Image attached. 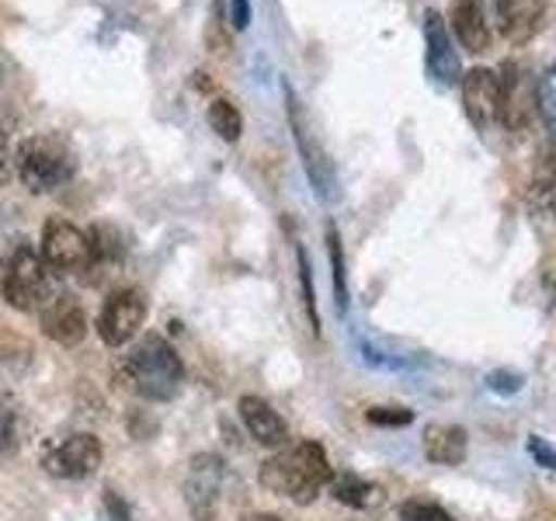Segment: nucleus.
Here are the masks:
<instances>
[{
  "instance_id": "obj_5",
  "label": "nucleus",
  "mask_w": 556,
  "mask_h": 521,
  "mask_svg": "<svg viewBox=\"0 0 556 521\" xmlns=\"http://www.w3.org/2000/svg\"><path fill=\"white\" fill-rule=\"evenodd\" d=\"M101 456L104 452L94 434L74 431V434H60V439H49L39 452V462L56 480H87L91 473H98Z\"/></svg>"
},
{
  "instance_id": "obj_4",
  "label": "nucleus",
  "mask_w": 556,
  "mask_h": 521,
  "mask_svg": "<svg viewBox=\"0 0 556 521\" xmlns=\"http://www.w3.org/2000/svg\"><path fill=\"white\" fill-rule=\"evenodd\" d=\"M14 167H17V178L25 181V188L42 195V191H56L74 178L77 156L66 147V139L42 132V136H28L25 143L17 147Z\"/></svg>"
},
{
  "instance_id": "obj_25",
  "label": "nucleus",
  "mask_w": 556,
  "mask_h": 521,
  "mask_svg": "<svg viewBox=\"0 0 556 521\" xmlns=\"http://www.w3.org/2000/svg\"><path fill=\"white\" fill-rule=\"evenodd\" d=\"M486 390L501 393V396H511V393L521 390V376L518 372H491V376H486Z\"/></svg>"
},
{
  "instance_id": "obj_20",
  "label": "nucleus",
  "mask_w": 556,
  "mask_h": 521,
  "mask_svg": "<svg viewBox=\"0 0 556 521\" xmlns=\"http://www.w3.org/2000/svg\"><path fill=\"white\" fill-rule=\"evenodd\" d=\"M208 126H213V132H219L226 143H237L243 132V118L237 112V104L230 98H216L208 104Z\"/></svg>"
},
{
  "instance_id": "obj_14",
  "label": "nucleus",
  "mask_w": 556,
  "mask_h": 521,
  "mask_svg": "<svg viewBox=\"0 0 556 521\" xmlns=\"http://www.w3.org/2000/svg\"><path fill=\"white\" fill-rule=\"evenodd\" d=\"M494 4H497L501 35L515 46L529 42L546 17V0H494Z\"/></svg>"
},
{
  "instance_id": "obj_29",
  "label": "nucleus",
  "mask_w": 556,
  "mask_h": 521,
  "mask_svg": "<svg viewBox=\"0 0 556 521\" xmlns=\"http://www.w3.org/2000/svg\"><path fill=\"white\" fill-rule=\"evenodd\" d=\"M240 521H282V518H275V514H248V518H240Z\"/></svg>"
},
{
  "instance_id": "obj_15",
  "label": "nucleus",
  "mask_w": 556,
  "mask_h": 521,
  "mask_svg": "<svg viewBox=\"0 0 556 521\" xmlns=\"http://www.w3.org/2000/svg\"><path fill=\"white\" fill-rule=\"evenodd\" d=\"M448 22H452V31H456V39L466 52L483 56V52L491 49V25H486V14H483L480 0H456Z\"/></svg>"
},
{
  "instance_id": "obj_21",
  "label": "nucleus",
  "mask_w": 556,
  "mask_h": 521,
  "mask_svg": "<svg viewBox=\"0 0 556 521\" xmlns=\"http://www.w3.org/2000/svg\"><path fill=\"white\" fill-rule=\"evenodd\" d=\"M400 521H456V518L431 500H404L400 504Z\"/></svg>"
},
{
  "instance_id": "obj_7",
  "label": "nucleus",
  "mask_w": 556,
  "mask_h": 521,
  "mask_svg": "<svg viewBox=\"0 0 556 521\" xmlns=\"http://www.w3.org/2000/svg\"><path fill=\"white\" fill-rule=\"evenodd\" d=\"M147 320V300L139 289H115L98 313V334L109 347L129 344Z\"/></svg>"
},
{
  "instance_id": "obj_27",
  "label": "nucleus",
  "mask_w": 556,
  "mask_h": 521,
  "mask_svg": "<svg viewBox=\"0 0 556 521\" xmlns=\"http://www.w3.org/2000/svg\"><path fill=\"white\" fill-rule=\"evenodd\" d=\"M230 8H233V25L248 28V22H251V4H248V0H230Z\"/></svg>"
},
{
  "instance_id": "obj_16",
  "label": "nucleus",
  "mask_w": 556,
  "mask_h": 521,
  "mask_svg": "<svg viewBox=\"0 0 556 521\" xmlns=\"http://www.w3.org/2000/svg\"><path fill=\"white\" fill-rule=\"evenodd\" d=\"M469 439L459 424H431L425 431V456L439 466H459L466 462Z\"/></svg>"
},
{
  "instance_id": "obj_26",
  "label": "nucleus",
  "mask_w": 556,
  "mask_h": 521,
  "mask_svg": "<svg viewBox=\"0 0 556 521\" xmlns=\"http://www.w3.org/2000/svg\"><path fill=\"white\" fill-rule=\"evenodd\" d=\"M529 456L543 469H549V473H556V452L539 439V434H529Z\"/></svg>"
},
{
  "instance_id": "obj_18",
  "label": "nucleus",
  "mask_w": 556,
  "mask_h": 521,
  "mask_svg": "<svg viewBox=\"0 0 556 521\" xmlns=\"http://www.w3.org/2000/svg\"><path fill=\"white\" fill-rule=\"evenodd\" d=\"M330 491H334V497L341 504H348V508H372V504L379 500V491L362 480L355 473H341V476H330Z\"/></svg>"
},
{
  "instance_id": "obj_1",
  "label": "nucleus",
  "mask_w": 556,
  "mask_h": 521,
  "mask_svg": "<svg viewBox=\"0 0 556 521\" xmlns=\"http://www.w3.org/2000/svg\"><path fill=\"white\" fill-rule=\"evenodd\" d=\"M261 486H268L271 494L295 500V504H313L317 494L330 483V459L320 442H295L282 445L261 462Z\"/></svg>"
},
{
  "instance_id": "obj_19",
  "label": "nucleus",
  "mask_w": 556,
  "mask_h": 521,
  "mask_svg": "<svg viewBox=\"0 0 556 521\" xmlns=\"http://www.w3.org/2000/svg\"><path fill=\"white\" fill-rule=\"evenodd\" d=\"M535 112L549 129V136L556 139V63H549L535 80Z\"/></svg>"
},
{
  "instance_id": "obj_28",
  "label": "nucleus",
  "mask_w": 556,
  "mask_h": 521,
  "mask_svg": "<svg viewBox=\"0 0 556 521\" xmlns=\"http://www.w3.org/2000/svg\"><path fill=\"white\" fill-rule=\"evenodd\" d=\"M4 167H8V139L0 132V174H4Z\"/></svg>"
},
{
  "instance_id": "obj_2",
  "label": "nucleus",
  "mask_w": 556,
  "mask_h": 521,
  "mask_svg": "<svg viewBox=\"0 0 556 521\" xmlns=\"http://www.w3.org/2000/svg\"><path fill=\"white\" fill-rule=\"evenodd\" d=\"M118 379L143 399L164 404V399H174L181 393L185 365H181L178 352H174L161 334H147L143 341H136L129 347V355H122Z\"/></svg>"
},
{
  "instance_id": "obj_12",
  "label": "nucleus",
  "mask_w": 556,
  "mask_h": 521,
  "mask_svg": "<svg viewBox=\"0 0 556 521\" xmlns=\"http://www.w3.org/2000/svg\"><path fill=\"white\" fill-rule=\"evenodd\" d=\"M240 421L248 424L251 431V439L257 445H268V448H282L289 445V424L278 417V410L268 404V399H261V396H240Z\"/></svg>"
},
{
  "instance_id": "obj_8",
  "label": "nucleus",
  "mask_w": 556,
  "mask_h": 521,
  "mask_svg": "<svg viewBox=\"0 0 556 521\" xmlns=\"http://www.w3.org/2000/svg\"><path fill=\"white\" fill-rule=\"evenodd\" d=\"M39 254L56 275L84 271L87 260H91V237L66 219H49L42 226V251Z\"/></svg>"
},
{
  "instance_id": "obj_17",
  "label": "nucleus",
  "mask_w": 556,
  "mask_h": 521,
  "mask_svg": "<svg viewBox=\"0 0 556 521\" xmlns=\"http://www.w3.org/2000/svg\"><path fill=\"white\" fill-rule=\"evenodd\" d=\"M22 434H25L22 404L11 393H0V456H11V452L22 448Z\"/></svg>"
},
{
  "instance_id": "obj_10",
  "label": "nucleus",
  "mask_w": 556,
  "mask_h": 521,
  "mask_svg": "<svg viewBox=\"0 0 556 521\" xmlns=\"http://www.w3.org/2000/svg\"><path fill=\"white\" fill-rule=\"evenodd\" d=\"M425 63H428V77L448 87L463 77V66H459V52L452 46V35L445 28V17L439 11H428L425 14Z\"/></svg>"
},
{
  "instance_id": "obj_22",
  "label": "nucleus",
  "mask_w": 556,
  "mask_h": 521,
  "mask_svg": "<svg viewBox=\"0 0 556 521\" xmlns=\"http://www.w3.org/2000/svg\"><path fill=\"white\" fill-rule=\"evenodd\" d=\"M327 243H330V265H334V292H338V306H348V285H344V254H341V240L338 230L330 226L327 230Z\"/></svg>"
},
{
  "instance_id": "obj_3",
  "label": "nucleus",
  "mask_w": 556,
  "mask_h": 521,
  "mask_svg": "<svg viewBox=\"0 0 556 521\" xmlns=\"http://www.w3.org/2000/svg\"><path fill=\"white\" fill-rule=\"evenodd\" d=\"M0 292H4L8 306L22 313H42L60 295L56 271H52L42 254L31 243H17L8 254L4 268H0Z\"/></svg>"
},
{
  "instance_id": "obj_23",
  "label": "nucleus",
  "mask_w": 556,
  "mask_h": 521,
  "mask_svg": "<svg viewBox=\"0 0 556 521\" xmlns=\"http://www.w3.org/2000/svg\"><path fill=\"white\" fill-rule=\"evenodd\" d=\"M369 421L382 424V428H404L414 421V414L407 407H372L369 410Z\"/></svg>"
},
{
  "instance_id": "obj_13",
  "label": "nucleus",
  "mask_w": 556,
  "mask_h": 521,
  "mask_svg": "<svg viewBox=\"0 0 556 521\" xmlns=\"http://www.w3.org/2000/svg\"><path fill=\"white\" fill-rule=\"evenodd\" d=\"M295 104H300V101H295V98L289 94L292 132H295V143H300V153H303L306 174H309L313 188H317V195H320V199H330V195H334V170H330V164H327V153L317 147V139L309 136L306 122H303V115H300V109H295Z\"/></svg>"
},
{
  "instance_id": "obj_9",
  "label": "nucleus",
  "mask_w": 556,
  "mask_h": 521,
  "mask_svg": "<svg viewBox=\"0 0 556 521\" xmlns=\"http://www.w3.org/2000/svg\"><path fill=\"white\" fill-rule=\"evenodd\" d=\"M463 87V104H466V115L473 126L480 129H491L494 122H501V98H504V87L501 77L494 69L486 66H473L469 74L459 77Z\"/></svg>"
},
{
  "instance_id": "obj_11",
  "label": "nucleus",
  "mask_w": 556,
  "mask_h": 521,
  "mask_svg": "<svg viewBox=\"0 0 556 521\" xmlns=\"http://www.w3.org/2000/svg\"><path fill=\"white\" fill-rule=\"evenodd\" d=\"M39 317H42V334L52 338L56 344H63V347L80 344L84 334H87V317H84V309H80V303L74 300V295H66V292H60L56 300H52V303L39 313Z\"/></svg>"
},
{
  "instance_id": "obj_6",
  "label": "nucleus",
  "mask_w": 556,
  "mask_h": 521,
  "mask_svg": "<svg viewBox=\"0 0 556 521\" xmlns=\"http://www.w3.org/2000/svg\"><path fill=\"white\" fill-rule=\"evenodd\" d=\"M223 476H226V466L219 456H213V452H199V456L188 462L181 494L188 504V514L195 521H213L219 514Z\"/></svg>"
},
{
  "instance_id": "obj_24",
  "label": "nucleus",
  "mask_w": 556,
  "mask_h": 521,
  "mask_svg": "<svg viewBox=\"0 0 556 521\" xmlns=\"http://www.w3.org/2000/svg\"><path fill=\"white\" fill-rule=\"evenodd\" d=\"M101 521H132L129 504L122 500L115 491H104L101 494Z\"/></svg>"
}]
</instances>
